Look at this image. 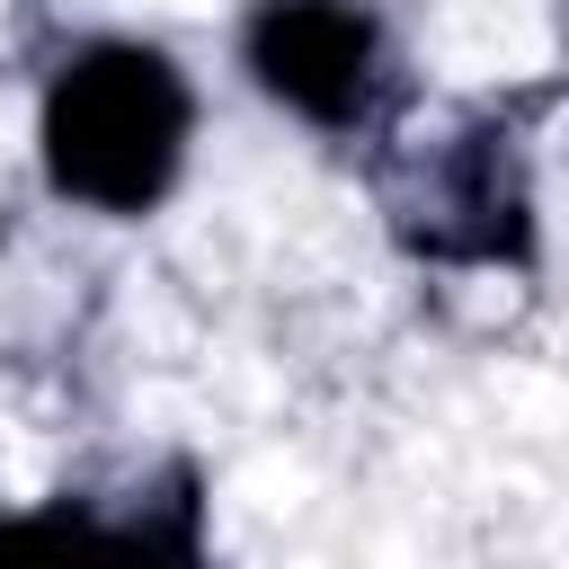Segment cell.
<instances>
[{
  "mask_svg": "<svg viewBox=\"0 0 569 569\" xmlns=\"http://www.w3.org/2000/svg\"><path fill=\"white\" fill-rule=\"evenodd\" d=\"M382 213L418 258L445 267H516L533 249V187L525 151L498 116L436 124L382 160Z\"/></svg>",
  "mask_w": 569,
  "mask_h": 569,
  "instance_id": "obj_2",
  "label": "cell"
},
{
  "mask_svg": "<svg viewBox=\"0 0 569 569\" xmlns=\"http://www.w3.org/2000/svg\"><path fill=\"white\" fill-rule=\"evenodd\" d=\"M240 44H249L258 89L329 133H356L382 107L391 53H382V27L365 0H258Z\"/></svg>",
  "mask_w": 569,
  "mask_h": 569,
  "instance_id": "obj_3",
  "label": "cell"
},
{
  "mask_svg": "<svg viewBox=\"0 0 569 569\" xmlns=\"http://www.w3.org/2000/svg\"><path fill=\"white\" fill-rule=\"evenodd\" d=\"M196 98L169 53L151 44H89L44 89V169L62 196L98 213H142L169 196L187 160Z\"/></svg>",
  "mask_w": 569,
  "mask_h": 569,
  "instance_id": "obj_1",
  "label": "cell"
}]
</instances>
